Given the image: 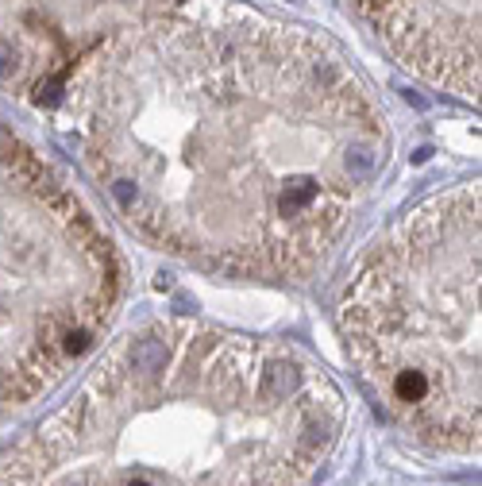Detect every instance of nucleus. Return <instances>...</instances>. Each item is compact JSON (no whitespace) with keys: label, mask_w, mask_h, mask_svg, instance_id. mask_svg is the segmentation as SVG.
I'll list each match as a JSON object with an SVG mask.
<instances>
[{"label":"nucleus","mask_w":482,"mask_h":486,"mask_svg":"<svg viewBox=\"0 0 482 486\" xmlns=\"http://www.w3.org/2000/svg\"><path fill=\"white\" fill-rule=\"evenodd\" d=\"M54 112L147 240L247 278L324 259L386 162V120L344 54L232 0L124 23Z\"/></svg>","instance_id":"nucleus-1"},{"label":"nucleus","mask_w":482,"mask_h":486,"mask_svg":"<svg viewBox=\"0 0 482 486\" xmlns=\"http://www.w3.org/2000/svg\"><path fill=\"white\" fill-rule=\"evenodd\" d=\"M344 417L340 386L290 344L151 320L0 456V486H301Z\"/></svg>","instance_id":"nucleus-2"},{"label":"nucleus","mask_w":482,"mask_h":486,"mask_svg":"<svg viewBox=\"0 0 482 486\" xmlns=\"http://www.w3.org/2000/svg\"><path fill=\"white\" fill-rule=\"evenodd\" d=\"M340 320L397 421L440 448H478V186L397 220L355 270Z\"/></svg>","instance_id":"nucleus-3"},{"label":"nucleus","mask_w":482,"mask_h":486,"mask_svg":"<svg viewBox=\"0 0 482 486\" xmlns=\"http://www.w3.org/2000/svg\"><path fill=\"white\" fill-rule=\"evenodd\" d=\"M120 278L116 247L81 197L0 123V417L93 348Z\"/></svg>","instance_id":"nucleus-4"},{"label":"nucleus","mask_w":482,"mask_h":486,"mask_svg":"<svg viewBox=\"0 0 482 486\" xmlns=\"http://www.w3.org/2000/svg\"><path fill=\"white\" fill-rule=\"evenodd\" d=\"M174 0H0V89L54 109L70 70L101 39Z\"/></svg>","instance_id":"nucleus-5"},{"label":"nucleus","mask_w":482,"mask_h":486,"mask_svg":"<svg viewBox=\"0 0 482 486\" xmlns=\"http://www.w3.org/2000/svg\"><path fill=\"white\" fill-rule=\"evenodd\" d=\"M421 81L478 101V0H351Z\"/></svg>","instance_id":"nucleus-6"}]
</instances>
